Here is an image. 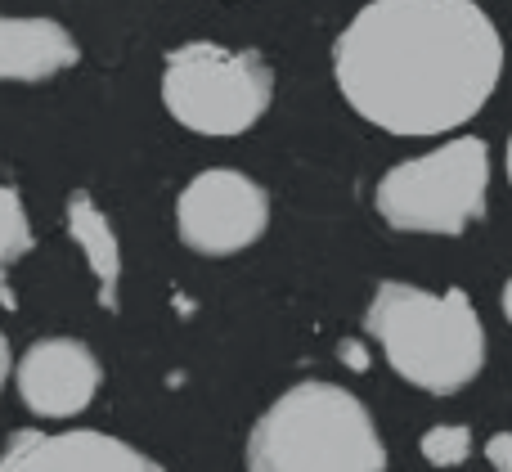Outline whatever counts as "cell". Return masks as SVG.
<instances>
[{
	"instance_id": "obj_1",
	"label": "cell",
	"mask_w": 512,
	"mask_h": 472,
	"mask_svg": "<svg viewBox=\"0 0 512 472\" xmlns=\"http://www.w3.org/2000/svg\"><path fill=\"white\" fill-rule=\"evenodd\" d=\"M499 72L504 41L477 0H369L333 41L346 104L405 140L468 126Z\"/></svg>"
},
{
	"instance_id": "obj_2",
	"label": "cell",
	"mask_w": 512,
	"mask_h": 472,
	"mask_svg": "<svg viewBox=\"0 0 512 472\" xmlns=\"http://www.w3.org/2000/svg\"><path fill=\"white\" fill-rule=\"evenodd\" d=\"M364 329L387 365L427 396H454L486 365V329L463 288H432L387 279L369 297Z\"/></svg>"
},
{
	"instance_id": "obj_3",
	"label": "cell",
	"mask_w": 512,
	"mask_h": 472,
	"mask_svg": "<svg viewBox=\"0 0 512 472\" xmlns=\"http://www.w3.org/2000/svg\"><path fill=\"white\" fill-rule=\"evenodd\" d=\"M248 472H387V446L360 396L297 383L252 423Z\"/></svg>"
},
{
	"instance_id": "obj_4",
	"label": "cell",
	"mask_w": 512,
	"mask_h": 472,
	"mask_svg": "<svg viewBox=\"0 0 512 472\" xmlns=\"http://www.w3.org/2000/svg\"><path fill=\"white\" fill-rule=\"evenodd\" d=\"M274 99V72L261 54L221 41H185L162 63V104L185 131L234 140L252 131Z\"/></svg>"
},
{
	"instance_id": "obj_5",
	"label": "cell",
	"mask_w": 512,
	"mask_h": 472,
	"mask_svg": "<svg viewBox=\"0 0 512 472\" xmlns=\"http://www.w3.org/2000/svg\"><path fill=\"white\" fill-rule=\"evenodd\" d=\"M490 194V149L477 135L405 158L378 180V216L400 234H463Z\"/></svg>"
},
{
	"instance_id": "obj_6",
	"label": "cell",
	"mask_w": 512,
	"mask_h": 472,
	"mask_svg": "<svg viewBox=\"0 0 512 472\" xmlns=\"http://www.w3.org/2000/svg\"><path fill=\"white\" fill-rule=\"evenodd\" d=\"M270 225V194L234 167H207L180 189L176 230L198 257H234Z\"/></svg>"
},
{
	"instance_id": "obj_7",
	"label": "cell",
	"mask_w": 512,
	"mask_h": 472,
	"mask_svg": "<svg viewBox=\"0 0 512 472\" xmlns=\"http://www.w3.org/2000/svg\"><path fill=\"white\" fill-rule=\"evenodd\" d=\"M18 396L36 419H77L99 392L95 351L77 338H41L18 360Z\"/></svg>"
},
{
	"instance_id": "obj_8",
	"label": "cell",
	"mask_w": 512,
	"mask_h": 472,
	"mask_svg": "<svg viewBox=\"0 0 512 472\" xmlns=\"http://www.w3.org/2000/svg\"><path fill=\"white\" fill-rule=\"evenodd\" d=\"M0 472H162L144 450L108 432H18L0 450Z\"/></svg>"
},
{
	"instance_id": "obj_9",
	"label": "cell",
	"mask_w": 512,
	"mask_h": 472,
	"mask_svg": "<svg viewBox=\"0 0 512 472\" xmlns=\"http://www.w3.org/2000/svg\"><path fill=\"white\" fill-rule=\"evenodd\" d=\"M81 45L59 18L0 14V81H50L77 68Z\"/></svg>"
},
{
	"instance_id": "obj_10",
	"label": "cell",
	"mask_w": 512,
	"mask_h": 472,
	"mask_svg": "<svg viewBox=\"0 0 512 472\" xmlns=\"http://www.w3.org/2000/svg\"><path fill=\"white\" fill-rule=\"evenodd\" d=\"M63 216H68L72 243L81 248V257H86L90 275H95V284H99V306H104V311H117V284H122V248H117V234H113V225H108V216L99 212V203L86 194V189H72V194H68V207H63Z\"/></svg>"
},
{
	"instance_id": "obj_11",
	"label": "cell",
	"mask_w": 512,
	"mask_h": 472,
	"mask_svg": "<svg viewBox=\"0 0 512 472\" xmlns=\"http://www.w3.org/2000/svg\"><path fill=\"white\" fill-rule=\"evenodd\" d=\"M32 252V221H27L23 194L14 185H0V270Z\"/></svg>"
},
{
	"instance_id": "obj_12",
	"label": "cell",
	"mask_w": 512,
	"mask_h": 472,
	"mask_svg": "<svg viewBox=\"0 0 512 472\" xmlns=\"http://www.w3.org/2000/svg\"><path fill=\"white\" fill-rule=\"evenodd\" d=\"M418 450H423V459L432 468H459L472 455V432L463 423H436V428L423 432Z\"/></svg>"
},
{
	"instance_id": "obj_13",
	"label": "cell",
	"mask_w": 512,
	"mask_h": 472,
	"mask_svg": "<svg viewBox=\"0 0 512 472\" xmlns=\"http://www.w3.org/2000/svg\"><path fill=\"white\" fill-rule=\"evenodd\" d=\"M486 459L495 472H512V432H495L486 441Z\"/></svg>"
},
{
	"instance_id": "obj_14",
	"label": "cell",
	"mask_w": 512,
	"mask_h": 472,
	"mask_svg": "<svg viewBox=\"0 0 512 472\" xmlns=\"http://www.w3.org/2000/svg\"><path fill=\"white\" fill-rule=\"evenodd\" d=\"M9 374H14V356H9V338H5V329H0V392H5Z\"/></svg>"
},
{
	"instance_id": "obj_15",
	"label": "cell",
	"mask_w": 512,
	"mask_h": 472,
	"mask_svg": "<svg viewBox=\"0 0 512 472\" xmlns=\"http://www.w3.org/2000/svg\"><path fill=\"white\" fill-rule=\"evenodd\" d=\"M504 315H508V324H512V279H508V288H504Z\"/></svg>"
},
{
	"instance_id": "obj_16",
	"label": "cell",
	"mask_w": 512,
	"mask_h": 472,
	"mask_svg": "<svg viewBox=\"0 0 512 472\" xmlns=\"http://www.w3.org/2000/svg\"><path fill=\"white\" fill-rule=\"evenodd\" d=\"M504 167H508V180H512V135H508V153H504Z\"/></svg>"
}]
</instances>
